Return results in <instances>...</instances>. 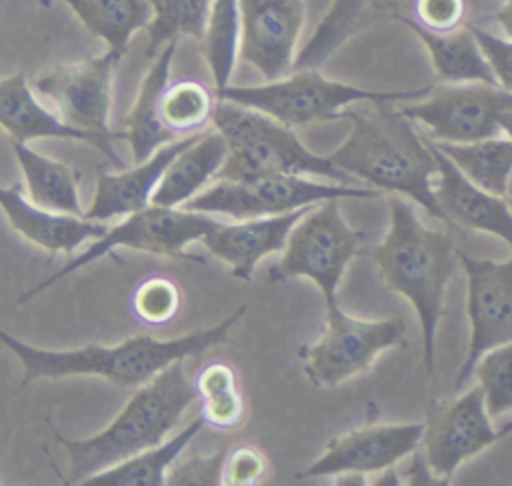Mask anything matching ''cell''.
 Segmentation results:
<instances>
[{
	"label": "cell",
	"instance_id": "6da1fadb",
	"mask_svg": "<svg viewBox=\"0 0 512 486\" xmlns=\"http://www.w3.org/2000/svg\"><path fill=\"white\" fill-rule=\"evenodd\" d=\"M352 128L328 158L350 178L400 194L420 204L430 216L446 220L434 194L438 162L428 136L392 102H372L370 110H348Z\"/></svg>",
	"mask_w": 512,
	"mask_h": 486
},
{
	"label": "cell",
	"instance_id": "83f0119b",
	"mask_svg": "<svg viewBox=\"0 0 512 486\" xmlns=\"http://www.w3.org/2000/svg\"><path fill=\"white\" fill-rule=\"evenodd\" d=\"M84 28L106 48L126 54L132 36L152 20L148 0H64Z\"/></svg>",
	"mask_w": 512,
	"mask_h": 486
},
{
	"label": "cell",
	"instance_id": "4fadbf2b",
	"mask_svg": "<svg viewBox=\"0 0 512 486\" xmlns=\"http://www.w3.org/2000/svg\"><path fill=\"white\" fill-rule=\"evenodd\" d=\"M458 260L468 280L470 342L456 376V390L472 378L484 352L512 342V256L506 262H494L458 252Z\"/></svg>",
	"mask_w": 512,
	"mask_h": 486
},
{
	"label": "cell",
	"instance_id": "8d00e7d4",
	"mask_svg": "<svg viewBox=\"0 0 512 486\" xmlns=\"http://www.w3.org/2000/svg\"><path fill=\"white\" fill-rule=\"evenodd\" d=\"M266 472L268 462L264 454L250 444H240L226 452L222 486H254L266 476Z\"/></svg>",
	"mask_w": 512,
	"mask_h": 486
},
{
	"label": "cell",
	"instance_id": "74e56055",
	"mask_svg": "<svg viewBox=\"0 0 512 486\" xmlns=\"http://www.w3.org/2000/svg\"><path fill=\"white\" fill-rule=\"evenodd\" d=\"M412 20L432 32H452L462 28L466 0H414Z\"/></svg>",
	"mask_w": 512,
	"mask_h": 486
},
{
	"label": "cell",
	"instance_id": "836d02e7",
	"mask_svg": "<svg viewBox=\"0 0 512 486\" xmlns=\"http://www.w3.org/2000/svg\"><path fill=\"white\" fill-rule=\"evenodd\" d=\"M474 374L492 418L512 412V342L500 344L478 360Z\"/></svg>",
	"mask_w": 512,
	"mask_h": 486
},
{
	"label": "cell",
	"instance_id": "8992f818",
	"mask_svg": "<svg viewBox=\"0 0 512 486\" xmlns=\"http://www.w3.org/2000/svg\"><path fill=\"white\" fill-rule=\"evenodd\" d=\"M428 92L430 86L418 90H370L330 80L318 68H300L284 78L256 86L230 84L216 98L250 106L296 128L346 118L348 106L358 102H396L426 96Z\"/></svg>",
	"mask_w": 512,
	"mask_h": 486
},
{
	"label": "cell",
	"instance_id": "b9f144b4",
	"mask_svg": "<svg viewBox=\"0 0 512 486\" xmlns=\"http://www.w3.org/2000/svg\"><path fill=\"white\" fill-rule=\"evenodd\" d=\"M506 200H508V204H510V208H512V174H510V180H508V186H506Z\"/></svg>",
	"mask_w": 512,
	"mask_h": 486
},
{
	"label": "cell",
	"instance_id": "7bdbcfd3",
	"mask_svg": "<svg viewBox=\"0 0 512 486\" xmlns=\"http://www.w3.org/2000/svg\"><path fill=\"white\" fill-rule=\"evenodd\" d=\"M508 432H512V420L500 426V430H498V436H504V434H508Z\"/></svg>",
	"mask_w": 512,
	"mask_h": 486
},
{
	"label": "cell",
	"instance_id": "ee69618b",
	"mask_svg": "<svg viewBox=\"0 0 512 486\" xmlns=\"http://www.w3.org/2000/svg\"><path fill=\"white\" fill-rule=\"evenodd\" d=\"M40 4H42L44 8H50V6H52V0H40Z\"/></svg>",
	"mask_w": 512,
	"mask_h": 486
},
{
	"label": "cell",
	"instance_id": "d4e9b609",
	"mask_svg": "<svg viewBox=\"0 0 512 486\" xmlns=\"http://www.w3.org/2000/svg\"><path fill=\"white\" fill-rule=\"evenodd\" d=\"M394 18L408 26L420 38V42L428 50L438 80L450 84L484 82L498 86L494 72L470 26L452 32H432L398 12Z\"/></svg>",
	"mask_w": 512,
	"mask_h": 486
},
{
	"label": "cell",
	"instance_id": "d590c367",
	"mask_svg": "<svg viewBox=\"0 0 512 486\" xmlns=\"http://www.w3.org/2000/svg\"><path fill=\"white\" fill-rule=\"evenodd\" d=\"M226 452L218 450L214 454H192L186 460H176L168 470L166 484L170 486H216L222 484Z\"/></svg>",
	"mask_w": 512,
	"mask_h": 486
},
{
	"label": "cell",
	"instance_id": "5bb4252c",
	"mask_svg": "<svg viewBox=\"0 0 512 486\" xmlns=\"http://www.w3.org/2000/svg\"><path fill=\"white\" fill-rule=\"evenodd\" d=\"M304 22V0H240V60L266 82L288 76Z\"/></svg>",
	"mask_w": 512,
	"mask_h": 486
},
{
	"label": "cell",
	"instance_id": "4316f807",
	"mask_svg": "<svg viewBox=\"0 0 512 486\" xmlns=\"http://www.w3.org/2000/svg\"><path fill=\"white\" fill-rule=\"evenodd\" d=\"M204 426V420L198 416L170 440L146 448L124 462L90 476L82 486H162L166 484L168 470Z\"/></svg>",
	"mask_w": 512,
	"mask_h": 486
},
{
	"label": "cell",
	"instance_id": "1f68e13d",
	"mask_svg": "<svg viewBox=\"0 0 512 486\" xmlns=\"http://www.w3.org/2000/svg\"><path fill=\"white\" fill-rule=\"evenodd\" d=\"M152 20L146 28V58H154L166 44L184 36L202 40L214 0H148Z\"/></svg>",
	"mask_w": 512,
	"mask_h": 486
},
{
	"label": "cell",
	"instance_id": "f546056e",
	"mask_svg": "<svg viewBox=\"0 0 512 486\" xmlns=\"http://www.w3.org/2000/svg\"><path fill=\"white\" fill-rule=\"evenodd\" d=\"M200 418L214 430H232L244 416V398L236 372L226 362H208L194 376Z\"/></svg>",
	"mask_w": 512,
	"mask_h": 486
},
{
	"label": "cell",
	"instance_id": "f1b7e54d",
	"mask_svg": "<svg viewBox=\"0 0 512 486\" xmlns=\"http://www.w3.org/2000/svg\"><path fill=\"white\" fill-rule=\"evenodd\" d=\"M434 142V140H432ZM474 184L492 192L506 194L512 174V140L506 134L466 144L434 142Z\"/></svg>",
	"mask_w": 512,
	"mask_h": 486
},
{
	"label": "cell",
	"instance_id": "ab89813d",
	"mask_svg": "<svg viewBox=\"0 0 512 486\" xmlns=\"http://www.w3.org/2000/svg\"><path fill=\"white\" fill-rule=\"evenodd\" d=\"M494 22L502 30L504 36L512 38V0H502L494 10Z\"/></svg>",
	"mask_w": 512,
	"mask_h": 486
},
{
	"label": "cell",
	"instance_id": "ba28073f",
	"mask_svg": "<svg viewBox=\"0 0 512 486\" xmlns=\"http://www.w3.org/2000/svg\"><path fill=\"white\" fill-rule=\"evenodd\" d=\"M326 324L318 340L300 348L304 372L316 388H334L370 370L374 360L404 342L406 324L398 316L362 320L328 300Z\"/></svg>",
	"mask_w": 512,
	"mask_h": 486
},
{
	"label": "cell",
	"instance_id": "52a82bcc",
	"mask_svg": "<svg viewBox=\"0 0 512 486\" xmlns=\"http://www.w3.org/2000/svg\"><path fill=\"white\" fill-rule=\"evenodd\" d=\"M362 234L342 216L338 198L314 204L292 228L280 260L270 268V282L308 278L324 302L338 300L348 264L360 248Z\"/></svg>",
	"mask_w": 512,
	"mask_h": 486
},
{
	"label": "cell",
	"instance_id": "30bf717a",
	"mask_svg": "<svg viewBox=\"0 0 512 486\" xmlns=\"http://www.w3.org/2000/svg\"><path fill=\"white\" fill-rule=\"evenodd\" d=\"M376 194L378 190L372 186L324 184L300 174H266L218 180L194 196L184 208L242 220L286 214L330 198H372Z\"/></svg>",
	"mask_w": 512,
	"mask_h": 486
},
{
	"label": "cell",
	"instance_id": "3957f363",
	"mask_svg": "<svg viewBox=\"0 0 512 486\" xmlns=\"http://www.w3.org/2000/svg\"><path fill=\"white\" fill-rule=\"evenodd\" d=\"M456 258L458 250L446 232L424 226L402 196L390 198L388 232L372 248V260L384 286L404 296L418 314L428 374L434 370V338Z\"/></svg>",
	"mask_w": 512,
	"mask_h": 486
},
{
	"label": "cell",
	"instance_id": "7a4b0ae2",
	"mask_svg": "<svg viewBox=\"0 0 512 486\" xmlns=\"http://www.w3.org/2000/svg\"><path fill=\"white\" fill-rule=\"evenodd\" d=\"M244 310L246 306H240L222 322L172 340L134 334L112 346L88 344L70 350H46L26 344L4 330L0 332V338L22 362L24 374L18 390L38 378L64 376H98L114 386L136 390L166 370L170 364L200 356L216 344L224 342L230 328L244 314Z\"/></svg>",
	"mask_w": 512,
	"mask_h": 486
},
{
	"label": "cell",
	"instance_id": "603a6c76",
	"mask_svg": "<svg viewBox=\"0 0 512 486\" xmlns=\"http://www.w3.org/2000/svg\"><path fill=\"white\" fill-rule=\"evenodd\" d=\"M228 156L224 136L212 128L198 134L166 168L160 178L152 204L180 208L198 196L212 182Z\"/></svg>",
	"mask_w": 512,
	"mask_h": 486
},
{
	"label": "cell",
	"instance_id": "2e32d148",
	"mask_svg": "<svg viewBox=\"0 0 512 486\" xmlns=\"http://www.w3.org/2000/svg\"><path fill=\"white\" fill-rule=\"evenodd\" d=\"M482 388L476 384L436 412L422 434V454L434 476L448 482L456 468L498 438L490 424Z\"/></svg>",
	"mask_w": 512,
	"mask_h": 486
},
{
	"label": "cell",
	"instance_id": "d6a6232c",
	"mask_svg": "<svg viewBox=\"0 0 512 486\" xmlns=\"http://www.w3.org/2000/svg\"><path fill=\"white\" fill-rule=\"evenodd\" d=\"M216 102V92H210L204 84L196 80H178L166 86L160 102V116L164 126L176 138H184L206 132V126L212 124Z\"/></svg>",
	"mask_w": 512,
	"mask_h": 486
},
{
	"label": "cell",
	"instance_id": "7c38bea8",
	"mask_svg": "<svg viewBox=\"0 0 512 486\" xmlns=\"http://www.w3.org/2000/svg\"><path fill=\"white\" fill-rule=\"evenodd\" d=\"M120 60L122 54L106 48L100 56L48 66L40 70L30 84L68 124L100 134H120V130H112L108 122L114 74Z\"/></svg>",
	"mask_w": 512,
	"mask_h": 486
},
{
	"label": "cell",
	"instance_id": "f35d334b",
	"mask_svg": "<svg viewBox=\"0 0 512 486\" xmlns=\"http://www.w3.org/2000/svg\"><path fill=\"white\" fill-rule=\"evenodd\" d=\"M500 88L512 92V38L480 26H470Z\"/></svg>",
	"mask_w": 512,
	"mask_h": 486
},
{
	"label": "cell",
	"instance_id": "277c9868",
	"mask_svg": "<svg viewBox=\"0 0 512 486\" xmlns=\"http://www.w3.org/2000/svg\"><path fill=\"white\" fill-rule=\"evenodd\" d=\"M194 400V382L186 378L182 360L170 364L150 382L136 388L104 430L78 440L56 436L70 458L64 482L82 484L90 476L162 444Z\"/></svg>",
	"mask_w": 512,
	"mask_h": 486
},
{
	"label": "cell",
	"instance_id": "8fae6325",
	"mask_svg": "<svg viewBox=\"0 0 512 486\" xmlns=\"http://www.w3.org/2000/svg\"><path fill=\"white\" fill-rule=\"evenodd\" d=\"M400 108L430 140L466 144L502 134L500 116L512 110V92L484 82H442L422 102Z\"/></svg>",
	"mask_w": 512,
	"mask_h": 486
},
{
	"label": "cell",
	"instance_id": "5b68a950",
	"mask_svg": "<svg viewBox=\"0 0 512 486\" xmlns=\"http://www.w3.org/2000/svg\"><path fill=\"white\" fill-rule=\"evenodd\" d=\"M226 144L228 156L218 172V180H238L266 174L322 176L330 180L350 178L330 158L304 146L294 128L250 106L218 100L212 116Z\"/></svg>",
	"mask_w": 512,
	"mask_h": 486
},
{
	"label": "cell",
	"instance_id": "9c48e42d",
	"mask_svg": "<svg viewBox=\"0 0 512 486\" xmlns=\"http://www.w3.org/2000/svg\"><path fill=\"white\" fill-rule=\"evenodd\" d=\"M218 220L206 212H196L188 208H168L150 204L134 214H128L122 222L108 228V232L96 238L86 250L76 254L66 262L58 272L40 280L28 292H24L16 304H26L42 290L50 288L64 276L80 270L82 266L104 258L116 248H132L150 254L164 256H186L184 250L188 244L200 240L216 228Z\"/></svg>",
	"mask_w": 512,
	"mask_h": 486
},
{
	"label": "cell",
	"instance_id": "9a60e30c",
	"mask_svg": "<svg viewBox=\"0 0 512 486\" xmlns=\"http://www.w3.org/2000/svg\"><path fill=\"white\" fill-rule=\"evenodd\" d=\"M424 424H372L348 430L326 444L298 478L372 474L394 468L422 444Z\"/></svg>",
	"mask_w": 512,
	"mask_h": 486
},
{
	"label": "cell",
	"instance_id": "cb8c5ba5",
	"mask_svg": "<svg viewBox=\"0 0 512 486\" xmlns=\"http://www.w3.org/2000/svg\"><path fill=\"white\" fill-rule=\"evenodd\" d=\"M398 0H332L296 58L294 70L318 68L350 38L384 16H396Z\"/></svg>",
	"mask_w": 512,
	"mask_h": 486
},
{
	"label": "cell",
	"instance_id": "ac0fdd59",
	"mask_svg": "<svg viewBox=\"0 0 512 486\" xmlns=\"http://www.w3.org/2000/svg\"><path fill=\"white\" fill-rule=\"evenodd\" d=\"M312 206L276 216L242 218L236 222H218L202 244L212 256L230 266L232 276L250 280L258 262L274 252H282L292 228Z\"/></svg>",
	"mask_w": 512,
	"mask_h": 486
},
{
	"label": "cell",
	"instance_id": "7402d4cb",
	"mask_svg": "<svg viewBox=\"0 0 512 486\" xmlns=\"http://www.w3.org/2000/svg\"><path fill=\"white\" fill-rule=\"evenodd\" d=\"M178 42L166 44L146 70L136 100L124 118L126 140L132 150L134 164L148 160L158 148L178 140L162 122L160 102L166 86L170 84V66Z\"/></svg>",
	"mask_w": 512,
	"mask_h": 486
},
{
	"label": "cell",
	"instance_id": "4dcf8cb0",
	"mask_svg": "<svg viewBox=\"0 0 512 486\" xmlns=\"http://www.w3.org/2000/svg\"><path fill=\"white\" fill-rule=\"evenodd\" d=\"M200 48L212 72L214 92L218 94L230 86L240 58V0H214Z\"/></svg>",
	"mask_w": 512,
	"mask_h": 486
},
{
	"label": "cell",
	"instance_id": "e575fe53",
	"mask_svg": "<svg viewBox=\"0 0 512 486\" xmlns=\"http://www.w3.org/2000/svg\"><path fill=\"white\" fill-rule=\"evenodd\" d=\"M130 306L140 322L164 326L180 312L182 292L180 286L166 276H148L134 286Z\"/></svg>",
	"mask_w": 512,
	"mask_h": 486
},
{
	"label": "cell",
	"instance_id": "e0dca14e",
	"mask_svg": "<svg viewBox=\"0 0 512 486\" xmlns=\"http://www.w3.org/2000/svg\"><path fill=\"white\" fill-rule=\"evenodd\" d=\"M0 124L12 142L28 144L38 138L86 142L98 148L116 166H122L114 150V140H126L124 130L120 134H100L68 124L58 112H52L36 98L34 86L20 72L4 76L0 82Z\"/></svg>",
	"mask_w": 512,
	"mask_h": 486
},
{
	"label": "cell",
	"instance_id": "ffe728a7",
	"mask_svg": "<svg viewBox=\"0 0 512 486\" xmlns=\"http://www.w3.org/2000/svg\"><path fill=\"white\" fill-rule=\"evenodd\" d=\"M0 202L10 226L28 242L44 248L50 256L58 252L74 254L80 244L104 236L110 228L106 222L86 216L42 208L24 194L18 182L0 188Z\"/></svg>",
	"mask_w": 512,
	"mask_h": 486
},
{
	"label": "cell",
	"instance_id": "60d3db41",
	"mask_svg": "<svg viewBox=\"0 0 512 486\" xmlns=\"http://www.w3.org/2000/svg\"><path fill=\"white\" fill-rule=\"evenodd\" d=\"M500 126H502V134H506L512 140V110L500 116Z\"/></svg>",
	"mask_w": 512,
	"mask_h": 486
},
{
	"label": "cell",
	"instance_id": "d6986e66",
	"mask_svg": "<svg viewBox=\"0 0 512 486\" xmlns=\"http://www.w3.org/2000/svg\"><path fill=\"white\" fill-rule=\"evenodd\" d=\"M430 144L438 162L434 194L444 218L470 230L494 234L512 248V208L506 196L474 184L432 140Z\"/></svg>",
	"mask_w": 512,
	"mask_h": 486
},
{
	"label": "cell",
	"instance_id": "484cf974",
	"mask_svg": "<svg viewBox=\"0 0 512 486\" xmlns=\"http://www.w3.org/2000/svg\"><path fill=\"white\" fill-rule=\"evenodd\" d=\"M14 156L22 168L26 196L48 210L84 216L78 194V170L66 162L54 160L30 148L24 142H12Z\"/></svg>",
	"mask_w": 512,
	"mask_h": 486
},
{
	"label": "cell",
	"instance_id": "44dd1931",
	"mask_svg": "<svg viewBox=\"0 0 512 486\" xmlns=\"http://www.w3.org/2000/svg\"><path fill=\"white\" fill-rule=\"evenodd\" d=\"M202 134V132H200ZM198 134L178 138L158 148L148 160L120 172H100L92 204L84 212L86 218L108 222L118 216L134 214L152 204L154 190L164 176L168 164L196 138Z\"/></svg>",
	"mask_w": 512,
	"mask_h": 486
}]
</instances>
